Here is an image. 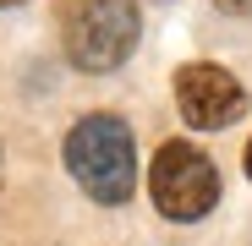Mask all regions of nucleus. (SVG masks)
Segmentation results:
<instances>
[{"mask_svg": "<svg viewBox=\"0 0 252 246\" xmlns=\"http://www.w3.org/2000/svg\"><path fill=\"white\" fill-rule=\"evenodd\" d=\"M66 170L94 202H126L137 186V148H132L126 120L82 115L66 132Z\"/></svg>", "mask_w": 252, "mask_h": 246, "instance_id": "f257e3e1", "label": "nucleus"}, {"mask_svg": "<svg viewBox=\"0 0 252 246\" xmlns=\"http://www.w3.org/2000/svg\"><path fill=\"white\" fill-rule=\"evenodd\" d=\"M61 38L77 71H115L137 50V6L132 0H71Z\"/></svg>", "mask_w": 252, "mask_h": 246, "instance_id": "f03ea898", "label": "nucleus"}, {"mask_svg": "<svg viewBox=\"0 0 252 246\" xmlns=\"http://www.w3.org/2000/svg\"><path fill=\"white\" fill-rule=\"evenodd\" d=\"M176 104H181V115H187V126L220 132V126H230V120L247 109V93H241V82H236L225 66L192 60V66L176 71Z\"/></svg>", "mask_w": 252, "mask_h": 246, "instance_id": "20e7f679", "label": "nucleus"}, {"mask_svg": "<svg viewBox=\"0 0 252 246\" xmlns=\"http://www.w3.org/2000/svg\"><path fill=\"white\" fill-rule=\"evenodd\" d=\"M0 6H22V0H0Z\"/></svg>", "mask_w": 252, "mask_h": 246, "instance_id": "0eeeda50", "label": "nucleus"}, {"mask_svg": "<svg viewBox=\"0 0 252 246\" xmlns=\"http://www.w3.org/2000/svg\"><path fill=\"white\" fill-rule=\"evenodd\" d=\"M214 6H225V11H236V17H241V11H252V0H214Z\"/></svg>", "mask_w": 252, "mask_h": 246, "instance_id": "39448f33", "label": "nucleus"}, {"mask_svg": "<svg viewBox=\"0 0 252 246\" xmlns=\"http://www.w3.org/2000/svg\"><path fill=\"white\" fill-rule=\"evenodd\" d=\"M148 191H154V208L164 219H203L208 208L220 202V170L208 164V153H197L192 142H164L154 153V170H148Z\"/></svg>", "mask_w": 252, "mask_h": 246, "instance_id": "7ed1b4c3", "label": "nucleus"}, {"mask_svg": "<svg viewBox=\"0 0 252 246\" xmlns=\"http://www.w3.org/2000/svg\"><path fill=\"white\" fill-rule=\"evenodd\" d=\"M241 159H247V175H252V142H247V153H241Z\"/></svg>", "mask_w": 252, "mask_h": 246, "instance_id": "423d86ee", "label": "nucleus"}]
</instances>
